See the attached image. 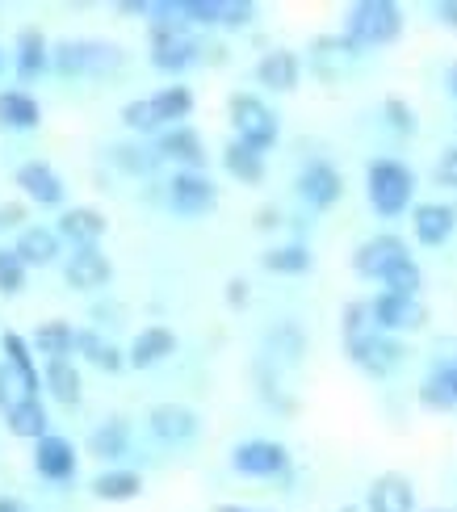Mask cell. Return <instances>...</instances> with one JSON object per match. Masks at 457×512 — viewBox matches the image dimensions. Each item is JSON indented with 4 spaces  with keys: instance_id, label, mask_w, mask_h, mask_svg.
Here are the masks:
<instances>
[{
    "instance_id": "cell-27",
    "label": "cell",
    "mask_w": 457,
    "mask_h": 512,
    "mask_svg": "<svg viewBox=\"0 0 457 512\" xmlns=\"http://www.w3.org/2000/svg\"><path fill=\"white\" fill-rule=\"evenodd\" d=\"M38 122H42V110L30 93H21V89L0 93V126H9V131H34Z\"/></svg>"
},
{
    "instance_id": "cell-51",
    "label": "cell",
    "mask_w": 457,
    "mask_h": 512,
    "mask_svg": "<svg viewBox=\"0 0 457 512\" xmlns=\"http://www.w3.org/2000/svg\"><path fill=\"white\" fill-rule=\"evenodd\" d=\"M445 84H449V93H453V97H457V63H453V68H449V72H445Z\"/></svg>"
},
{
    "instance_id": "cell-19",
    "label": "cell",
    "mask_w": 457,
    "mask_h": 512,
    "mask_svg": "<svg viewBox=\"0 0 457 512\" xmlns=\"http://www.w3.org/2000/svg\"><path fill=\"white\" fill-rule=\"evenodd\" d=\"M411 227H416V240L428 244V248H441L449 236H453V210L441 206V202H420L416 210H411Z\"/></svg>"
},
{
    "instance_id": "cell-53",
    "label": "cell",
    "mask_w": 457,
    "mask_h": 512,
    "mask_svg": "<svg viewBox=\"0 0 457 512\" xmlns=\"http://www.w3.org/2000/svg\"><path fill=\"white\" fill-rule=\"evenodd\" d=\"M214 512H256V508H244V504H219Z\"/></svg>"
},
{
    "instance_id": "cell-24",
    "label": "cell",
    "mask_w": 457,
    "mask_h": 512,
    "mask_svg": "<svg viewBox=\"0 0 457 512\" xmlns=\"http://www.w3.org/2000/svg\"><path fill=\"white\" fill-rule=\"evenodd\" d=\"M30 349L42 353L47 361H63V357L76 349V328H72V324H63V319H47V324H38V328H34Z\"/></svg>"
},
{
    "instance_id": "cell-3",
    "label": "cell",
    "mask_w": 457,
    "mask_h": 512,
    "mask_svg": "<svg viewBox=\"0 0 457 512\" xmlns=\"http://www.w3.org/2000/svg\"><path fill=\"white\" fill-rule=\"evenodd\" d=\"M202 42L189 34V21H151V63L160 72H185L189 63H198Z\"/></svg>"
},
{
    "instance_id": "cell-2",
    "label": "cell",
    "mask_w": 457,
    "mask_h": 512,
    "mask_svg": "<svg viewBox=\"0 0 457 512\" xmlns=\"http://www.w3.org/2000/svg\"><path fill=\"white\" fill-rule=\"evenodd\" d=\"M344 34L357 47H386L403 34V9L395 0H357L344 13Z\"/></svg>"
},
{
    "instance_id": "cell-23",
    "label": "cell",
    "mask_w": 457,
    "mask_h": 512,
    "mask_svg": "<svg viewBox=\"0 0 457 512\" xmlns=\"http://www.w3.org/2000/svg\"><path fill=\"white\" fill-rule=\"evenodd\" d=\"M298 72H302V63H298L294 51H269L265 59L256 63V80L265 84V89H273V93H290L298 84Z\"/></svg>"
},
{
    "instance_id": "cell-48",
    "label": "cell",
    "mask_w": 457,
    "mask_h": 512,
    "mask_svg": "<svg viewBox=\"0 0 457 512\" xmlns=\"http://www.w3.org/2000/svg\"><path fill=\"white\" fill-rule=\"evenodd\" d=\"M432 13H437L441 26L457 30V0H437V5H432Z\"/></svg>"
},
{
    "instance_id": "cell-8",
    "label": "cell",
    "mask_w": 457,
    "mask_h": 512,
    "mask_svg": "<svg viewBox=\"0 0 457 512\" xmlns=\"http://www.w3.org/2000/svg\"><path fill=\"white\" fill-rule=\"evenodd\" d=\"M344 353H348V361L353 366H361L365 374H374V378H382V374H390L403 361V345L395 336H386V332H369V336H361V340H344Z\"/></svg>"
},
{
    "instance_id": "cell-15",
    "label": "cell",
    "mask_w": 457,
    "mask_h": 512,
    "mask_svg": "<svg viewBox=\"0 0 457 512\" xmlns=\"http://www.w3.org/2000/svg\"><path fill=\"white\" fill-rule=\"evenodd\" d=\"M365 508L369 512H416V487L403 475H378L369 483V496H365Z\"/></svg>"
},
{
    "instance_id": "cell-20",
    "label": "cell",
    "mask_w": 457,
    "mask_h": 512,
    "mask_svg": "<svg viewBox=\"0 0 457 512\" xmlns=\"http://www.w3.org/2000/svg\"><path fill=\"white\" fill-rule=\"evenodd\" d=\"M177 353V336H172L168 328H143L139 336H135V345H130V353H126V361L135 370H151V366H160L164 357H172Z\"/></svg>"
},
{
    "instance_id": "cell-34",
    "label": "cell",
    "mask_w": 457,
    "mask_h": 512,
    "mask_svg": "<svg viewBox=\"0 0 457 512\" xmlns=\"http://www.w3.org/2000/svg\"><path fill=\"white\" fill-rule=\"evenodd\" d=\"M143 492V479L135 475V471H105V475H97L93 479V496L97 500H135Z\"/></svg>"
},
{
    "instance_id": "cell-32",
    "label": "cell",
    "mask_w": 457,
    "mask_h": 512,
    "mask_svg": "<svg viewBox=\"0 0 457 512\" xmlns=\"http://www.w3.org/2000/svg\"><path fill=\"white\" fill-rule=\"evenodd\" d=\"M76 353H80V357H89L93 366H97V370H105V374H118V370H122V361H126V357L110 345V340H101V336H97V332H89V328L76 332Z\"/></svg>"
},
{
    "instance_id": "cell-38",
    "label": "cell",
    "mask_w": 457,
    "mask_h": 512,
    "mask_svg": "<svg viewBox=\"0 0 457 512\" xmlns=\"http://www.w3.org/2000/svg\"><path fill=\"white\" fill-rule=\"evenodd\" d=\"M382 286H386V294H403V298H416L420 294V286H424V273H420V265L411 261H399L395 269H390L386 277H382Z\"/></svg>"
},
{
    "instance_id": "cell-10",
    "label": "cell",
    "mask_w": 457,
    "mask_h": 512,
    "mask_svg": "<svg viewBox=\"0 0 457 512\" xmlns=\"http://www.w3.org/2000/svg\"><path fill=\"white\" fill-rule=\"evenodd\" d=\"M361 59V47L348 34H319L311 42V68L319 80H340Z\"/></svg>"
},
{
    "instance_id": "cell-50",
    "label": "cell",
    "mask_w": 457,
    "mask_h": 512,
    "mask_svg": "<svg viewBox=\"0 0 457 512\" xmlns=\"http://www.w3.org/2000/svg\"><path fill=\"white\" fill-rule=\"evenodd\" d=\"M0 512H30V504H21L17 496H0Z\"/></svg>"
},
{
    "instance_id": "cell-39",
    "label": "cell",
    "mask_w": 457,
    "mask_h": 512,
    "mask_svg": "<svg viewBox=\"0 0 457 512\" xmlns=\"http://www.w3.org/2000/svg\"><path fill=\"white\" fill-rule=\"evenodd\" d=\"M122 122L130 126V131H139V135H151V131H160V114H156V105H151V97H139V101H126L122 105Z\"/></svg>"
},
{
    "instance_id": "cell-5",
    "label": "cell",
    "mask_w": 457,
    "mask_h": 512,
    "mask_svg": "<svg viewBox=\"0 0 457 512\" xmlns=\"http://www.w3.org/2000/svg\"><path fill=\"white\" fill-rule=\"evenodd\" d=\"M122 47L114 42H59L55 47V68L68 76H101L122 68Z\"/></svg>"
},
{
    "instance_id": "cell-56",
    "label": "cell",
    "mask_w": 457,
    "mask_h": 512,
    "mask_svg": "<svg viewBox=\"0 0 457 512\" xmlns=\"http://www.w3.org/2000/svg\"><path fill=\"white\" fill-rule=\"evenodd\" d=\"M432 512H441V508H432Z\"/></svg>"
},
{
    "instance_id": "cell-37",
    "label": "cell",
    "mask_w": 457,
    "mask_h": 512,
    "mask_svg": "<svg viewBox=\"0 0 457 512\" xmlns=\"http://www.w3.org/2000/svg\"><path fill=\"white\" fill-rule=\"evenodd\" d=\"M269 353L281 361V366H298L302 353H307V336H302L298 324H277L269 332Z\"/></svg>"
},
{
    "instance_id": "cell-9",
    "label": "cell",
    "mask_w": 457,
    "mask_h": 512,
    "mask_svg": "<svg viewBox=\"0 0 457 512\" xmlns=\"http://www.w3.org/2000/svg\"><path fill=\"white\" fill-rule=\"evenodd\" d=\"M369 315H374V328L386 336L424 328V319H428L420 298H403V294H386V290L378 298H369Z\"/></svg>"
},
{
    "instance_id": "cell-28",
    "label": "cell",
    "mask_w": 457,
    "mask_h": 512,
    "mask_svg": "<svg viewBox=\"0 0 457 512\" xmlns=\"http://www.w3.org/2000/svg\"><path fill=\"white\" fill-rule=\"evenodd\" d=\"M126 445H130V424L122 416H110L105 424H97V429L89 433V454L105 458V462H114L126 454Z\"/></svg>"
},
{
    "instance_id": "cell-29",
    "label": "cell",
    "mask_w": 457,
    "mask_h": 512,
    "mask_svg": "<svg viewBox=\"0 0 457 512\" xmlns=\"http://www.w3.org/2000/svg\"><path fill=\"white\" fill-rule=\"evenodd\" d=\"M0 349H5V366H13L21 378L30 382V391L38 395L42 374H38V361H34L30 340H26V336H17V332H5V336H0Z\"/></svg>"
},
{
    "instance_id": "cell-40",
    "label": "cell",
    "mask_w": 457,
    "mask_h": 512,
    "mask_svg": "<svg viewBox=\"0 0 457 512\" xmlns=\"http://www.w3.org/2000/svg\"><path fill=\"white\" fill-rule=\"evenodd\" d=\"M26 399H38L30 391V382L21 378L13 366H0V408H5V416L17 408V403H26Z\"/></svg>"
},
{
    "instance_id": "cell-31",
    "label": "cell",
    "mask_w": 457,
    "mask_h": 512,
    "mask_svg": "<svg viewBox=\"0 0 457 512\" xmlns=\"http://www.w3.org/2000/svg\"><path fill=\"white\" fill-rule=\"evenodd\" d=\"M5 420H9V433H13V437H30V441L51 437V433H47V408H42L38 399L17 403V408H13Z\"/></svg>"
},
{
    "instance_id": "cell-49",
    "label": "cell",
    "mask_w": 457,
    "mask_h": 512,
    "mask_svg": "<svg viewBox=\"0 0 457 512\" xmlns=\"http://www.w3.org/2000/svg\"><path fill=\"white\" fill-rule=\"evenodd\" d=\"M227 303L231 307H244L248 303V282H244V277H231V282H227Z\"/></svg>"
},
{
    "instance_id": "cell-13",
    "label": "cell",
    "mask_w": 457,
    "mask_h": 512,
    "mask_svg": "<svg viewBox=\"0 0 457 512\" xmlns=\"http://www.w3.org/2000/svg\"><path fill=\"white\" fill-rule=\"evenodd\" d=\"M298 194H302V202H307V206L328 210L344 194V177L336 173L328 160H311L307 168H302V177H298Z\"/></svg>"
},
{
    "instance_id": "cell-17",
    "label": "cell",
    "mask_w": 457,
    "mask_h": 512,
    "mask_svg": "<svg viewBox=\"0 0 457 512\" xmlns=\"http://www.w3.org/2000/svg\"><path fill=\"white\" fill-rule=\"evenodd\" d=\"M63 277H68L72 290H101L114 277V265H110V256H105L101 248H80V252H72Z\"/></svg>"
},
{
    "instance_id": "cell-26",
    "label": "cell",
    "mask_w": 457,
    "mask_h": 512,
    "mask_svg": "<svg viewBox=\"0 0 457 512\" xmlns=\"http://www.w3.org/2000/svg\"><path fill=\"white\" fill-rule=\"evenodd\" d=\"M13 252L26 261V269L30 265H51L55 256H59V231H51V227H26L17 236Z\"/></svg>"
},
{
    "instance_id": "cell-6",
    "label": "cell",
    "mask_w": 457,
    "mask_h": 512,
    "mask_svg": "<svg viewBox=\"0 0 457 512\" xmlns=\"http://www.w3.org/2000/svg\"><path fill=\"white\" fill-rule=\"evenodd\" d=\"M168 206L177 210L181 219H202L219 206V189L206 173H172L168 181Z\"/></svg>"
},
{
    "instance_id": "cell-45",
    "label": "cell",
    "mask_w": 457,
    "mask_h": 512,
    "mask_svg": "<svg viewBox=\"0 0 457 512\" xmlns=\"http://www.w3.org/2000/svg\"><path fill=\"white\" fill-rule=\"evenodd\" d=\"M256 17V5L252 0H223V26H248V21Z\"/></svg>"
},
{
    "instance_id": "cell-7",
    "label": "cell",
    "mask_w": 457,
    "mask_h": 512,
    "mask_svg": "<svg viewBox=\"0 0 457 512\" xmlns=\"http://www.w3.org/2000/svg\"><path fill=\"white\" fill-rule=\"evenodd\" d=\"M231 466L239 475H252V479H273L281 475L290 466V450L281 441H265V437H256V441H239L235 450H231Z\"/></svg>"
},
{
    "instance_id": "cell-43",
    "label": "cell",
    "mask_w": 457,
    "mask_h": 512,
    "mask_svg": "<svg viewBox=\"0 0 457 512\" xmlns=\"http://www.w3.org/2000/svg\"><path fill=\"white\" fill-rule=\"evenodd\" d=\"M340 328H344V340H361V336H369V332H378V328H374V315H369V303H348Z\"/></svg>"
},
{
    "instance_id": "cell-54",
    "label": "cell",
    "mask_w": 457,
    "mask_h": 512,
    "mask_svg": "<svg viewBox=\"0 0 457 512\" xmlns=\"http://www.w3.org/2000/svg\"><path fill=\"white\" fill-rule=\"evenodd\" d=\"M340 512H357V508H353V504H348V508H340Z\"/></svg>"
},
{
    "instance_id": "cell-41",
    "label": "cell",
    "mask_w": 457,
    "mask_h": 512,
    "mask_svg": "<svg viewBox=\"0 0 457 512\" xmlns=\"http://www.w3.org/2000/svg\"><path fill=\"white\" fill-rule=\"evenodd\" d=\"M26 286V261L13 248H0V294H21Z\"/></svg>"
},
{
    "instance_id": "cell-22",
    "label": "cell",
    "mask_w": 457,
    "mask_h": 512,
    "mask_svg": "<svg viewBox=\"0 0 457 512\" xmlns=\"http://www.w3.org/2000/svg\"><path fill=\"white\" fill-rule=\"evenodd\" d=\"M59 236L72 240L76 248H97V240L105 236V215L93 206H72L68 215L59 219Z\"/></svg>"
},
{
    "instance_id": "cell-18",
    "label": "cell",
    "mask_w": 457,
    "mask_h": 512,
    "mask_svg": "<svg viewBox=\"0 0 457 512\" xmlns=\"http://www.w3.org/2000/svg\"><path fill=\"white\" fill-rule=\"evenodd\" d=\"M34 471L51 483H68L76 475V450L63 437H42L34 445Z\"/></svg>"
},
{
    "instance_id": "cell-25",
    "label": "cell",
    "mask_w": 457,
    "mask_h": 512,
    "mask_svg": "<svg viewBox=\"0 0 457 512\" xmlns=\"http://www.w3.org/2000/svg\"><path fill=\"white\" fill-rule=\"evenodd\" d=\"M223 168H227L235 181L260 185V181H265V152H256V147L231 139V143L223 147Z\"/></svg>"
},
{
    "instance_id": "cell-35",
    "label": "cell",
    "mask_w": 457,
    "mask_h": 512,
    "mask_svg": "<svg viewBox=\"0 0 457 512\" xmlns=\"http://www.w3.org/2000/svg\"><path fill=\"white\" fill-rule=\"evenodd\" d=\"M260 265H265L269 273H307L315 265V256L307 244H281V248H269L265 256H260Z\"/></svg>"
},
{
    "instance_id": "cell-55",
    "label": "cell",
    "mask_w": 457,
    "mask_h": 512,
    "mask_svg": "<svg viewBox=\"0 0 457 512\" xmlns=\"http://www.w3.org/2000/svg\"><path fill=\"white\" fill-rule=\"evenodd\" d=\"M0 68H5V55H0Z\"/></svg>"
},
{
    "instance_id": "cell-47",
    "label": "cell",
    "mask_w": 457,
    "mask_h": 512,
    "mask_svg": "<svg viewBox=\"0 0 457 512\" xmlns=\"http://www.w3.org/2000/svg\"><path fill=\"white\" fill-rule=\"evenodd\" d=\"M21 219H26V206H17V202H5V206H0V231L21 227Z\"/></svg>"
},
{
    "instance_id": "cell-4",
    "label": "cell",
    "mask_w": 457,
    "mask_h": 512,
    "mask_svg": "<svg viewBox=\"0 0 457 512\" xmlns=\"http://www.w3.org/2000/svg\"><path fill=\"white\" fill-rule=\"evenodd\" d=\"M227 114H231V126H235V139L256 147V152H269V147L277 143V118L273 110L260 97L252 93H235L227 101Z\"/></svg>"
},
{
    "instance_id": "cell-11",
    "label": "cell",
    "mask_w": 457,
    "mask_h": 512,
    "mask_svg": "<svg viewBox=\"0 0 457 512\" xmlns=\"http://www.w3.org/2000/svg\"><path fill=\"white\" fill-rule=\"evenodd\" d=\"M156 156L181 164V173H202L206 168V143L193 126H168V131L156 139Z\"/></svg>"
},
{
    "instance_id": "cell-14",
    "label": "cell",
    "mask_w": 457,
    "mask_h": 512,
    "mask_svg": "<svg viewBox=\"0 0 457 512\" xmlns=\"http://www.w3.org/2000/svg\"><path fill=\"white\" fill-rule=\"evenodd\" d=\"M147 429L156 433L160 441H168V445H181L189 437H198L202 420H198L193 408H181V403H156V408L147 412Z\"/></svg>"
},
{
    "instance_id": "cell-33",
    "label": "cell",
    "mask_w": 457,
    "mask_h": 512,
    "mask_svg": "<svg viewBox=\"0 0 457 512\" xmlns=\"http://www.w3.org/2000/svg\"><path fill=\"white\" fill-rule=\"evenodd\" d=\"M42 68H47V38L38 30H21L17 34V76L34 80Z\"/></svg>"
},
{
    "instance_id": "cell-16",
    "label": "cell",
    "mask_w": 457,
    "mask_h": 512,
    "mask_svg": "<svg viewBox=\"0 0 457 512\" xmlns=\"http://www.w3.org/2000/svg\"><path fill=\"white\" fill-rule=\"evenodd\" d=\"M13 181L21 185V194L34 198L38 206H59L63 202V181H59V173L47 160H26L17 168Z\"/></svg>"
},
{
    "instance_id": "cell-52",
    "label": "cell",
    "mask_w": 457,
    "mask_h": 512,
    "mask_svg": "<svg viewBox=\"0 0 457 512\" xmlns=\"http://www.w3.org/2000/svg\"><path fill=\"white\" fill-rule=\"evenodd\" d=\"M277 223V210H260V227H273Z\"/></svg>"
},
{
    "instance_id": "cell-30",
    "label": "cell",
    "mask_w": 457,
    "mask_h": 512,
    "mask_svg": "<svg viewBox=\"0 0 457 512\" xmlns=\"http://www.w3.org/2000/svg\"><path fill=\"white\" fill-rule=\"evenodd\" d=\"M42 387H47L59 403H76L80 399V370L72 366L68 357H63V361H47V370H42Z\"/></svg>"
},
{
    "instance_id": "cell-1",
    "label": "cell",
    "mask_w": 457,
    "mask_h": 512,
    "mask_svg": "<svg viewBox=\"0 0 457 512\" xmlns=\"http://www.w3.org/2000/svg\"><path fill=\"white\" fill-rule=\"evenodd\" d=\"M365 194H369V206L378 210L382 219H399L403 210L411 206V194H416V177L403 160H374L365 173Z\"/></svg>"
},
{
    "instance_id": "cell-12",
    "label": "cell",
    "mask_w": 457,
    "mask_h": 512,
    "mask_svg": "<svg viewBox=\"0 0 457 512\" xmlns=\"http://www.w3.org/2000/svg\"><path fill=\"white\" fill-rule=\"evenodd\" d=\"M407 244L399 240V236H390V231H386V236H374V240H365L357 252H353V269L361 273V277H378V282H382V277L390 273V269H395L399 261H407Z\"/></svg>"
},
{
    "instance_id": "cell-46",
    "label": "cell",
    "mask_w": 457,
    "mask_h": 512,
    "mask_svg": "<svg viewBox=\"0 0 457 512\" xmlns=\"http://www.w3.org/2000/svg\"><path fill=\"white\" fill-rule=\"evenodd\" d=\"M437 181H441V185H449V189H457V143H453L449 152L437 160Z\"/></svg>"
},
{
    "instance_id": "cell-21",
    "label": "cell",
    "mask_w": 457,
    "mask_h": 512,
    "mask_svg": "<svg viewBox=\"0 0 457 512\" xmlns=\"http://www.w3.org/2000/svg\"><path fill=\"white\" fill-rule=\"evenodd\" d=\"M420 403L432 412H449L457 408V357L441 361L424 382H420Z\"/></svg>"
},
{
    "instance_id": "cell-36",
    "label": "cell",
    "mask_w": 457,
    "mask_h": 512,
    "mask_svg": "<svg viewBox=\"0 0 457 512\" xmlns=\"http://www.w3.org/2000/svg\"><path fill=\"white\" fill-rule=\"evenodd\" d=\"M151 105H156L164 126H181V118L193 114V93L185 89V84H168V89H160L156 97H151Z\"/></svg>"
},
{
    "instance_id": "cell-44",
    "label": "cell",
    "mask_w": 457,
    "mask_h": 512,
    "mask_svg": "<svg viewBox=\"0 0 457 512\" xmlns=\"http://www.w3.org/2000/svg\"><path fill=\"white\" fill-rule=\"evenodd\" d=\"M181 13H185L189 26H219L223 0H181Z\"/></svg>"
},
{
    "instance_id": "cell-42",
    "label": "cell",
    "mask_w": 457,
    "mask_h": 512,
    "mask_svg": "<svg viewBox=\"0 0 457 512\" xmlns=\"http://www.w3.org/2000/svg\"><path fill=\"white\" fill-rule=\"evenodd\" d=\"M382 118H386V126H390L395 135H416V110H411L407 101L386 97V101H382Z\"/></svg>"
}]
</instances>
